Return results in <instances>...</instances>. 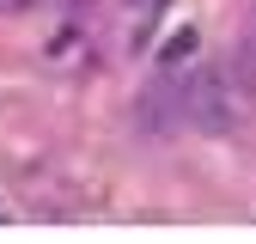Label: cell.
I'll return each mask as SVG.
<instances>
[{
  "label": "cell",
  "mask_w": 256,
  "mask_h": 244,
  "mask_svg": "<svg viewBox=\"0 0 256 244\" xmlns=\"http://www.w3.org/2000/svg\"><path fill=\"white\" fill-rule=\"evenodd\" d=\"M18 6H24V0H0V12H18Z\"/></svg>",
  "instance_id": "8992f818"
},
{
  "label": "cell",
  "mask_w": 256,
  "mask_h": 244,
  "mask_svg": "<svg viewBox=\"0 0 256 244\" xmlns=\"http://www.w3.org/2000/svg\"><path fill=\"white\" fill-rule=\"evenodd\" d=\"M238 80L256 92V24H250V37H244V49H238Z\"/></svg>",
  "instance_id": "277c9868"
},
{
  "label": "cell",
  "mask_w": 256,
  "mask_h": 244,
  "mask_svg": "<svg viewBox=\"0 0 256 244\" xmlns=\"http://www.w3.org/2000/svg\"><path fill=\"white\" fill-rule=\"evenodd\" d=\"M0 220H6V208H0Z\"/></svg>",
  "instance_id": "52a82bcc"
},
{
  "label": "cell",
  "mask_w": 256,
  "mask_h": 244,
  "mask_svg": "<svg viewBox=\"0 0 256 244\" xmlns=\"http://www.w3.org/2000/svg\"><path fill=\"white\" fill-rule=\"evenodd\" d=\"M134 116H140V128H146V134H171V128H183V104H177V74H158V80H152V86L140 92Z\"/></svg>",
  "instance_id": "7a4b0ae2"
},
{
  "label": "cell",
  "mask_w": 256,
  "mask_h": 244,
  "mask_svg": "<svg viewBox=\"0 0 256 244\" xmlns=\"http://www.w3.org/2000/svg\"><path fill=\"white\" fill-rule=\"evenodd\" d=\"M189 49H196V30H177V37L165 43V61H183Z\"/></svg>",
  "instance_id": "5b68a950"
},
{
  "label": "cell",
  "mask_w": 256,
  "mask_h": 244,
  "mask_svg": "<svg viewBox=\"0 0 256 244\" xmlns=\"http://www.w3.org/2000/svg\"><path fill=\"white\" fill-rule=\"evenodd\" d=\"M171 0H128V49H146L152 43V24L165 18Z\"/></svg>",
  "instance_id": "3957f363"
},
{
  "label": "cell",
  "mask_w": 256,
  "mask_h": 244,
  "mask_svg": "<svg viewBox=\"0 0 256 244\" xmlns=\"http://www.w3.org/2000/svg\"><path fill=\"white\" fill-rule=\"evenodd\" d=\"M177 104H183V128L202 134H232L250 116V86L226 68H196L177 80Z\"/></svg>",
  "instance_id": "6da1fadb"
}]
</instances>
